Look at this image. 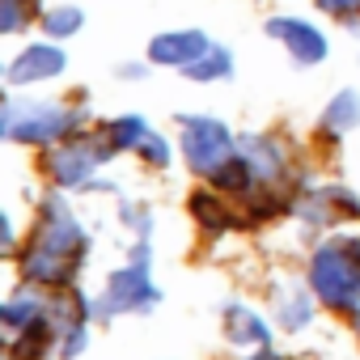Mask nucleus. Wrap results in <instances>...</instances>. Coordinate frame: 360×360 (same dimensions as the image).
I'll return each mask as SVG.
<instances>
[{
  "mask_svg": "<svg viewBox=\"0 0 360 360\" xmlns=\"http://www.w3.org/2000/svg\"><path fill=\"white\" fill-rule=\"evenodd\" d=\"M318 9H326L330 18L356 22V18H360V0H318Z\"/></svg>",
  "mask_w": 360,
  "mask_h": 360,
  "instance_id": "nucleus-20",
  "label": "nucleus"
},
{
  "mask_svg": "<svg viewBox=\"0 0 360 360\" xmlns=\"http://www.w3.org/2000/svg\"><path fill=\"white\" fill-rule=\"evenodd\" d=\"M110 157H115V144L106 140V131L102 136H72L68 144H60L47 157V174L56 178V187H85L94 178V169Z\"/></svg>",
  "mask_w": 360,
  "mask_h": 360,
  "instance_id": "nucleus-6",
  "label": "nucleus"
},
{
  "mask_svg": "<svg viewBox=\"0 0 360 360\" xmlns=\"http://www.w3.org/2000/svg\"><path fill=\"white\" fill-rule=\"evenodd\" d=\"M276 318H280V326L284 330H301V326H309V318H314V301L305 297V288H280V297H276Z\"/></svg>",
  "mask_w": 360,
  "mask_h": 360,
  "instance_id": "nucleus-13",
  "label": "nucleus"
},
{
  "mask_svg": "<svg viewBox=\"0 0 360 360\" xmlns=\"http://www.w3.org/2000/svg\"><path fill=\"white\" fill-rule=\"evenodd\" d=\"M77 123H81V115L60 106V102H18V98H9L5 115H0V131L9 140H22V144H56Z\"/></svg>",
  "mask_w": 360,
  "mask_h": 360,
  "instance_id": "nucleus-3",
  "label": "nucleus"
},
{
  "mask_svg": "<svg viewBox=\"0 0 360 360\" xmlns=\"http://www.w3.org/2000/svg\"><path fill=\"white\" fill-rule=\"evenodd\" d=\"M314 292L343 314H360V238H330L309 263Z\"/></svg>",
  "mask_w": 360,
  "mask_h": 360,
  "instance_id": "nucleus-2",
  "label": "nucleus"
},
{
  "mask_svg": "<svg viewBox=\"0 0 360 360\" xmlns=\"http://www.w3.org/2000/svg\"><path fill=\"white\" fill-rule=\"evenodd\" d=\"M85 250H89L85 229L77 225V217L68 212V204L60 195H51L43 204V217H39L34 242H30V250L22 259V271L34 284H68L77 276Z\"/></svg>",
  "mask_w": 360,
  "mask_h": 360,
  "instance_id": "nucleus-1",
  "label": "nucleus"
},
{
  "mask_svg": "<svg viewBox=\"0 0 360 360\" xmlns=\"http://www.w3.org/2000/svg\"><path fill=\"white\" fill-rule=\"evenodd\" d=\"M144 136H148V123H144L140 115H119V119L106 123V140H110L115 148H140Z\"/></svg>",
  "mask_w": 360,
  "mask_h": 360,
  "instance_id": "nucleus-15",
  "label": "nucleus"
},
{
  "mask_svg": "<svg viewBox=\"0 0 360 360\" xmlns=\"http://www.w3.org/2000/svg\"><path fill=\"white\" fill-rule=\"evenodd\" d=\"M225 330H229V339L233 343H246V347H271V330H267V322L255 314V309H246V305H225Z\"/></svg>",
  "mask_w": 360,
  "mask_h": 360,
  "instance_id": "nucleus-11",
  "label": "nucleus"
},
{
  "mask_svg": "<svg viewBox=\"0 0 360 360\" xmlns=\"http://www.w3.org/2000/svg\"><path fill=\"white\" fill-rule=\"evenodd\" d=\"M238 153H242V161L250 165L255 183H276V178L284 174V153H280V144L267 140V136H242V140H238Z\"/></svg>",
  "mask_w": 360,
  "mask_h": 360,
  "instance_id": "nucleus-10",
  "label": "nucleus"
},
{
  "mask_svg": "<svg viewBox=\"0 0 360 360\" xmlns=\"http://www.w3.org/2000/svg\"><path fill=\"white\" fill-rule=\"evenodd\" d=\"M267 34L280 39L284 51H288L297 64H305V68H314V64L326 60V39H322V30L309 26L305 18H271V22H267Z\"/></svg>",
  "mask_w": 360,
  "mask_h": 360,
  "instance_id": "nucleus-7",
  "label": "nucleus"
},
{
  "mask_svg": "<svg viewBox=\"0 0 360 360\" xmlns=\"http://www.w3.org/2000/svg\"><path fill=\"white\" fill-rule=\"evenodd\" d=\"M119 72H123V77H144V64H123Z\"/></svg>",
  "mask_w": 360,
  "mask_h": 360,
  "instance_id": "nucleus-21",
  "label": "nucleus"
},
{
  "mask_svg": "<svg viewBox=\"0 0 360 360\" xmlns=\"http://www.w3.org/2000/svg\"><path fill=\"white\" fill-rule=\"evenodd\" d=\"M212 47V39L204 30H169V34H157L148 43V64H161V68H191L204 51Z\"/></svg>",
  "mask_w": 360,
  "mask_h": 360,
  "instance_id": "nucleus-8",
  "label": "nucleus"
},
{
  "mask_svg": "<svg viewBox=\"0 0 360 360\" xmlns=\"http://www.w3.org/2000/svg\"><path fill=\"white\" fill-rule=\"evenodd\" d=\"M30 5H34V0H0V30H5V34H18V30L26 26V18L34 13Z\"/></svg>",
  "mask_w": 360,
  "mask_h": 360,
  "instance_id": "nucleus-18",
  "label": "nucleus"
},
{
  "mask_svg": "<svg viewBox=\"0 0 360 360\" xmlns=\"http://www.w3.org/2000/svg\"><path fill=\"white\" fill-rule=\"evenodd\" d=\"M183 72H187L191 81H204V85H208V81H225V77L233 72V56H229L225 47H217V43H212V47H208L191 68H183Z\"/></svg>",
  "mask_w": 360,
  "mask_h": 360,
  "instance_id": "nucleus-14",
  "label": "nucleus"
},
{
  "mask_svg": "<svg viewBox=\"0 0 360 360\" xmlns=\"http://www.w3.org/2000/svg\"><path fill=\"white\" fill-rule=\"evenodd\" d=\"M136 153H140L148 165H157V169H161V165H169V144H165L157 131H148V136L140 140V148H136Z\"/></svg>",
  "mask_w": 360,
  "mask_h": 360,
  "instance_id": "nucleus-19",
  "label": "nucleus"
},
{
  "mask_svg": "<svg viewBox=\"0 0 360 360\" xmlns=\"http://www.w3.org/2000/svg\"><path fill=\"white\" fill-rule=\"evenodd\" d=\"M64 68H68V56L56 43H34L9 64V85H39V81L60 77Z\"/></svg>",
  "mask_w": 360,
  "mask_h": 360,
  "instance_id": "nucleus-9",
  "label": "nucleus"
},
{
  "mask_svg": "<svg viewBox=\"0 0 360 360\" xmlns=\"http://www.w3.org/2000/svg\"><path fill=\"white\" fill-rule=\"evenodd\" d=\"M191 208H195L200 225H208L212 233H225V229L233 225V212H229L217 195H195V200H191Z\"/></svg>",
  "mask_w": 360,
  "mask_h": 360,
  "instance_id": "nucleus-16",
  "label": "nucleus"
},
{
  "mask_svg": "<svg viewBox=\"0 0 360 360\" xmlns=\"http://www.w3.org/2000/svg\"><path fill=\"white\" fill-rule=\"evenodd\" d=\"M43 30H47L51 39H68V34H77V30H81V9L60 5V9L43 13Z\"/></svg>",
  "mask_w": 360,
  "mask_h": 360,
  "instance_id": "nucleus-17",
  "label": "nucleus"
},
{
  "mask_svg": "<svg viewBox=\"0 0 360 360\" xmlns=\"http://www.w3.org/2000/svg\"><path fill=\"white\" fill-rule=\"evenodd\" d=\"M183 127V153H187V165L204 178H217L233 157H238V140L233 131L212 119V115H183L178 119Z\"/></svg>",
  "mask_w": 360,
  "mask_h": 360,
  "instance_id": "nucleus-4",
  "label": "nucleus"
},
{
  "mask_svg": "<svg viewBox=\"0 0 360 360\" xmlns=\"http://www.w3.org/2000/svg\"><path fill=\"white\" fill-rule=\"evenodd\" d=\"M250 360H280V356H271L267 347H259V356H250Z\"/></svg>",
  "mask_w": 360,
  "mask_h": 360,
  "instance_id": "nucleus-22",
  "label": "nucleus"
},
{
  "mask_svg": "<svg viewBox=\"0 0 360 360\" xmlns=\"http://www.w3.org/2000/svg\"><path fill=\"white\" fill-rule=\"evenodd\" d=\"M356 326H360V314H356Z\"/></svg>",
  "mask_w": 360,
  "mask_h": 360,
  "instance_id": "nucleus-23",
  "label": "nucleus"
},
{
  "mask_svg": "<svg viewBox=\"0 0 360 360\" xmlns=\"http://www.w3.org/2000/svg\"><path fill=\"white\" fill-rule=\"evenodd\" d=\"M356 123H360V94L356 89H339L326 102V110H322V131L326 136H347Z\"/></svg>",
  "mask_w": 360,
  "mask_h": 360,
  "instance_id": "nucleus-12",
  "label": "nucleus"
},
{
  "mask_svg": "<svg viewBox=\"0 0 360 360\" xmlns=\"http://www.w3.org/2000/svg\"><path fill=\"white\" fill-rule=\"evenodd\" d=\"M157 301H161V292H157L153 280H148V242H140L131 267H119V271L106 280V292L98 297V305H94L89 314L102 318V322H110V318L131 314V309H153Z\"/></svg>",
  "mask_w": 360,
  "mask_h": 360,
  "instance_id": "nucleus-5",
  "label": "nucleus"
}]
</instances>
